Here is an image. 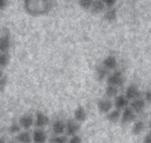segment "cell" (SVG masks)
Instances as JSON below:
<instances>
[{
	"label": "cell",
	"mask_w": 151,
	"mask_h": 143,
	"mask_svg": "<svg viewBox=\"0 0 151 143\" xmlns=\"http://www.w3.org/2000/svg\"><path fill=\"white\" fill-rule=\"evenodd\" d=\"M52 132H54L56 136H61L65 132V123L63 120H55L52 123Z\"/></svg>",
	"instance_id": "13"
},
{
	"label": "cell",
	"mask_w": 151,
	"mask_h": 143,
	"mask_svg": "<svg viewBox=\"0 0 151 143\" xmlns=\"http://www.w3.org/2000/svg\"><path fill=\"white\" fill-rule=\"evenodd\" d=\"M149 127H151V118H150V121H149Z\"/></svg>",
	"instance_id": "35"
},
{
	"label": "cell",
	"mask_w": 151,
	"mask_h": 143,
	"mask_svg": "<svg viewBox=\"0 0 151 143\" xmlns=\"http://www.w3.org/2000/svg\"><path fill=\"white\" fill-rule=\"evenodd\" d=\"M67 143H82V139L78 135H76V136L71 137V139L67 141Z\"/></svg>",
	"instance_id": "29"
},
{
	"label": "cell",
	"mask_w": 151,
	"mask_h": 143,
	"mask_svg": "<svg viewBox=\"0 0 151 143\" xmlns=\"http://www.w3.org/2000/svg\"><path fill=\"white\" fill-rule=\"evenodd\" d=\"M108 75V69H105L103 66H98L96 69V77L98 80H103L105 78L107 77Z\"/></svg>",
	"instance_id": "21"
},
{
	"label": "cell",
	"mask_w": 151,
	"mask_h": 143,
	"mask_svg": "<svg viewBox=\"0 0 151 143\" xmlns=\"http://www.w3.org/2000/svg\"><path fill=\"white\" fill-rule=\"evenodd\" d=\"M141 92L139 91V89L137 85L131 84L130 86H128L126 89V92H125V97L127 98L128 101H134L137 100L138 98H141Z\"/></svg>",
	"instance_id": "4"
},
{
	"label": "cell",
	"mask_w": 151,
	"mask_h": 143,
	"mask_svg": "<svg viewBox=\"0 0 151 143\" xmlns=\"http://www.w3.org/2000/svg\"><path fill=\"white\" fill-rule=\"evenodd\" d=\"M16 139H17L18 143H32V138L29 132L23 131V132H19L17 135Z\"/></svg>",
	"instance_id": "18"
},
{
	"label": "cell",
	"mask_w": 151,
	"mask_h": 143,
	"mask_svg": "<svg viewBox=\"0 0 151 143\" xmlns=\"http://www.w3.org/2000/svg\"><path fill=\"white\" fill-rule=\"evenodd\" d=\"M105 7H107L108 9H113L116 4V0H103Z\"/></svg>",
	"instance_id": "28"
},
{
	"label": "cell",
	"mask_w": 151,
	"mask_h": 143,
	"mask_svg": "<svg viewBox=\"0 0 151 143\" xmlns=\"http://www.w3.org/2000/svg\"><path fill=\"white\" fill-rule=\"evenodd\" d=\"M80 129V125L75 119H68L65 123V132L70 137L76 136Z\"/></svg>",
	"instance_id": "3"
},
{
	"label": "cell",
	"mask_w": 151,
	"mask_h": 143,
	"mask_svg": "<svg viewBox=\"0 0 151 143\" xmlns=\"http://www.w3.org/2000/svg\"><path fill=\"white\" fill-rule=\"evenodd\" d=\"M145 129V123L141 121V120H137L135 121L133 127H132V133L134 135H139L141 134Z\"/></svg>",
	"instance_id": "19"
},
{
	"label": "cell",
	"mask_w": 151,
	"mask_h": 143,
	"mask_svg": "<svg viewBox=\"0 0 151 143\" xmlns=\"http://www.w3.org/2000/svg\"><path fill=\"white\" fill-rule=\"evenodd\" d=\"M112 102L110 99H101L98 102V109L102 114H108L109 112H111V108H112Z\"/></svg>",
	"instance_id": "9"
},
{
	"label": "cell",
	"mask_w": 151,
	"mask_h": 143,
	"mask_svg": "<svg viewBox=\"0 0 151 143\" xmlns=\"http://www.w3.org/2000/svg\"><path fill=\"white\" fill-rule=\"evenodd\" d=\"M88 115H87V112L85 110V108L79 105L77 108L75 109L74 111V118L77 122H84L87 120Z\"/></svg>",
	"instance_id": "11"
},
{
	"label": "cell",
	"mask_w": 151,
	"mask_h": 143,
	"mask_svg": "<svg viewBox=\"0 0 151 143\" xmlns=\"http://www.w3.org/2000/svg\"><path fill=\"white\" fill-rule=\"evenodd\" d=\"M104 20H107L109 22H111L113 20H115L116 18H117V9L115 7H113V9H108L106 12L104 13Z\"/></svg>",
	"instance_id": "20"
},
{
	"label": "cell",
	"mask_w": 151,
	"mask_h": 143,
	"mask_svg": "<svg viewBox=\"0 0 151 143\" xmlns=\"http://www.w3.org/2000/svg\"><path fill=\"white\" fill-rule=\"evenodd\" d=\"M103 66L107 69H114L117 66V60L115 56H109L103 60Z\"/></svg>",
	"instance_id": "16"
},
{
	"label": "cell",
	"mask_w": 151,
	"mask_h": 143,
	"mask_svg": "<svg viewBox=\"0 0 151 143\" xmlns=\"http://www.w3.org/2000/svg\"><path fill=\"white\" fill-rule=\"evenodd\" d=\"M6 6H7V1H6V0H0V10L5 9Z\"/></svg>",
	"instance_id": "31"
},
{
	"label": "cell",
	"mask_w": 151,
	"mask_h": 143,
	"mask_svg": "<svg viewBox=\"0 0 151 143\" xmlns=\"http://www.w3.org/2000/svg\"><path fill=\"white\" fill-rule=\"evenodd\" d=\"M67 137L61 135V136H56L55 138H52L51 140V143H67Z\"/></svg>",
	"instance_id": "25"
},
{
	"label": "cell",
	"mask_w": 151,
	"mask_h": 143,
	"mask_svg": "<svg viewBox=\"0 0 151 143\" xmlns=\"http://www.w3.org/2000/svg\"><path fill=\"white\" fill-rule=\"evenodd\" d=\"M4 76V74H3V71L1 70V69H0V78H2Z\"/></svg>",
	"instance_id": "33"
},
{
	"label": "cell",
	"mask_w": 151,
	"mask_h": 143,
	"mask_svg": "<svg viewBox=\"0 0 151 143\" xmlns=\"http://www.w3.org/2000/svg\"><path fill=\"white\" fill-rule=\"evenodd\" d=\"M52 7V1H32L26 0L24 1V9L32 16H40V15L47 14Z\"/></svg>",
	"instance_id": "1"
},
{
	"label": "cell",
	"mask_w": 151,
	"mask_h": 143,
	"mask_svg": "<svg viewBox=\"0 0 151 143\" xmlns=\"http://www.w3.org/2000/svg\"><path fill=\"white\" fill-rule=\"evenodd\" d=\"M20 126L19 124H16V123H13L9 126V130L11 134H19L20 132Z\"/></svg>",
	"instance_id": "26"
},
{
	"label": "cell",
	"mask_w": 151,
	"mask_h": 143,
	"mask_svg": "<svg viewBox=\"0 0 151 143\" xmlns=\"http://www.w3.org/2000/svg\"><path fill=\"white\" fill-rule=\"evenodd\" d=\"M34 124V119L32 115H23L19 118V126L24 129H29Z\"/></svg>",
	"instance_id": "12"
},
{
	"label": "cell",
	"mask_w": 151,
	"mask_h": 143,
	"mask_svg": "<svg viewBox=\"0 0 151 143\" xmlns=\"http://www.w3.org/2000/svg\"><path fill=\"white\" fill-rule=\"evenodd\" d=\"M50 123V119L49 117L43 114L42 112L38 111L36 113V118H35V126L38 129H42L43 126H46Z\"/></svg>",
	"instance_id": "7"
},
{
	"label": "cell",
	"mask_w": 151,
	"mask_h": 143,
	"mask_svg": "<svg viewBox=\"0 0 151 143\" xmlns=\"http://www.w3.org/2000/svg\"><path fill=\"white\" fill-rule=\"evenodd\" d=\"M105 9H106V7H105L103 0H95V1H92L90 11L94 14H100V13L103 12L105 10Z\"/></svg>",
	"instance_id": "15"
},
{
	"label": "cell",
	"mask_w": 151,
	"mask_h": 143,
	"mask_svg": "<svg viewBox=\"0 0 151 143\" xmlns=\"http://www.w3.org/2000/svg\"><path fill=\"white\" fill-rule=\"evenodd\" d=\"M146 106V102L142 98H138L137 100H134L130 103V108L137 114V113H140L145 109Z\"/></svg>",
	"instance_id": "14"
},
{
	"label": "cell",
	"mask_w": 151,
	"mask_h": 143,
	"mask_svg": "<svg viewBox=\"0 0 151 143\" xmlns=\"http://www.w3.org/2000/svg\"><path fill=\"white\" fill-rule=\"evenodd\" d=\"M32 138L34 143H45L47 139V134L42 129H37L34 130Z\"/></svg>",
	"instance_id": "10"
},
{
	"label": "cell",
	"mask_w": 151,
	"mask_h": 143,
	"mask_svg": "<svg viewBox=\"0 0 151 143\" xmlns=\"http://www.w3.org/2000/svg\"><path fill=\"white\" fill-rule=\"evenodd\" d=\"M78 5L81 9H83L84 10H88L90 9V7H91L92 0H79Z\"/></svg>",
	"instance_id": "24"
},
{
	"label": "cell",
	"mask_w": 151,
	"mask_h": 143,
	"mask_svg": "<svg viewBox=\"0 0 151 143\" xmlns=\"http://www.w3.org/2000/svg\"><path fill=\"white\" fill-rule=\"evenodd\" d=\"M113 105H114L115 109L118 111L124 110L125 108L128 107V105H129V101L127 100L125 95H117L114 99Z\"/></svg>",
	"instance_id": "8"
},
{
	"label": "cell",
	"mask_w": 151,
	"mask_h": 143,
	"mask_svg": "<svg viewBox=\"0 0 151 143\" xmlns=\"http://www.w3.org/2000/svg\"><path fill=\"white\" fill-rule=\"evenodd\" d=\"M135 117H137L135 113L130 107H127L123 111V114L121 116V122L122 124H129L134 121Z\"/></svg>",
	"instance_id": "6"
},
{
	"label": "cell",
	"mask_w": 151,
	"mask_h": 143,
	"mask_svg": "<svg viewBox=\"0 0 151 143\" xmlns=\"http://www.w3.org/2000/svg\"><path fill=\"white\" fill-rule=\"evenodd\" d=\"M9 143H18V142H15V141H9Z\"/></svg>",
	"instance_id": "36"
},
{
	"label": "cell",
	"mask_w": 151,
	"mask_h": 143,
	"mask_svg": "<svg viewBox=\"0 0 151 143\" xmlns=\"http://www.w3.org/2000/svg\"><path fill=\"white\" fill-rule=\"evenodd\" d=\"M149 134H150V135H151V129H150V132H149Z\"/></svg>",
	"instance_id": "37"
},
{
	"label": "cell",
	"mask_w": 151,
	"mask_h": 143,
	"mask_svg": "<svg viewBox=\"0 0 151 143\" xmlns=\"http://www.w3.org/2000/svg\"><path fill=\"white\" fill-rule=\"evenodd\" d=\"M105 94H106L109 98L111 97H116L118 94V88L114 86L107 85L105 88Z\"/></svg>",
	"instance_id": "22"
},
{
	"label": "cell",
	"mask_w": 151,
	"mask_h": 143,
	"mask_svg": "<svg viewBox=\"0 0 151 143\" xmlns=\"http://www.w3.org/2000/svg\"><path fill=\"white\" fill-rule=\"evenodd\" d=\"M6 85H7V78L4 75L2 78H0V92H3L5 91Z\"/></svg>",
	"instance_id": "27"
},
{
	"label": "cell",
	"mask_w": 151,
	"mask_h": 143,
	"mask_svg": "<svg viewBox=\"0 0 151 143\" xmlns=\"http://www.w3.org/2000/svg\"><path fill=\"white\" fill-rule=\"evenodd\" d=\"M142 143H151V135L149 133L145 136V138H144V139H143Z\"/></svg>",
	"instance_id": "32"
},
{
	"label": "cell",
	"mask_w": 151,
	"mask_h": 143,
	"mask_svg": "<svg viewBox=\"0 0 151 143\" xmlns=\"http://www.w3.org/2000/svg\"><path fill=\"white\" fill-rule=\"evenodd\" d=\"M0 143H6V142H5V140H4L1 137H0Z\"/></svg>",
	"instance_id": "34"
},
{
	"label": "cell",
	"mask_w": 151,
	"mask_h": 143,
	"mask_svg": "<svg viewBox=\"0 0 151 143\" xmlns=\"http://www.w3.org/2000/svg\"><path fill=\"white\" fill-rule=\"evenodd\" d=\"M9 61L10 58L7 53H0V67H5L9 66Z\"/></svg>",
	"instance_id": "23"
},
{
	"label": "cell",
	"mask_w": 151,
	"mask_h": 143,
	"mask_svg": "<svg viewBox=\"0 0 151 143\" xmlns=\"http://www.w3.org/2000/svg\"><path fill=\"white\" fill-rule=\"evenodd\" d=\"M11 46L10 34L9 31H6V32L0 36V53H7Z\"/></svg>",
	"instance_id": "5"
},
{
	"label": "cell",
	"mask_w": 151,
	"mask_h": 143,
	"mask_svg": "<svg viewBox=\"0 0 151 143\" xmlns=\"http://www.w3.org/2000/svg\"><path fill=\"white\" fill-rule=\"evenodd\" d=\"M121 116H122V114H121V112L118 111V110H112L111 112L108 113L107 115V120L110 122V123H112V124H115L117 122H119L121 120Z\"/></svg>",
	"instance_id": "17"
},
{
	"label": "cell",
	"mask_w": 151,
	"mask_h": 143,
	"mask_svg": "<svg viewBox=\"0 0 151 143\" xmlns=\"http://www.w3.org/2000/svg\"><path fill=\"white\" fill-rule=\"evenodd\" d=\"M123 82H124V76L121 71H114L107 78V85L114 86L118 88L119 86L123 84Z\"/></svg>",
	"instance_id": "2"
},
{
	"label": "cell",
	"mask_w": 151,
	"mask_h": 143,
	"mask_svg": "<svg viewBox=\"0 0 151 143\" xmlns=\"http://www.w3.org/2000/svg\"><path fill=\"white\" fill-rule=\"evenodd\" d=\"M144 100H145V102H147V103H151V89L145 92Z\"/></svg>",
	"instance_id": "30"
}]
</instances>
